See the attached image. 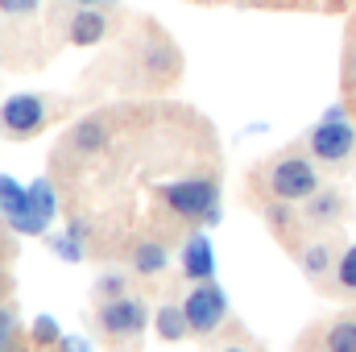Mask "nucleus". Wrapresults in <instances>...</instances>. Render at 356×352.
I'll list each match as a JSON object with an SVG mask.
<instances>
[{
	"instance_id": "f257e3e1",
	"label": "nucleus",
	"mask_w": 356,
	"mask_h": 352,
	"mask_svg": "<svg viewBox=\"0 0 356 352\" xmlns=\"http://www.w3.org/2000/svg\"><path fill=\"white\" fill-rule=\"evenodd\" d=\"M162 199L175 207L178 216H186V220H211L216 224V216H220V191L207 178L170 182V186H162Z\"/></svg>"
},
{
	"instance_id": "f03ea898",
	"label": "nucleus",
	"mask_w": 356,
	"mask_h": 352,
	"mask_svg": "<svg viewBox=\"0 0 356 352\" xmlns=\"http://www.w3.org/2000/svg\"><path fill=\"white\" fill-rule=\"evenodd\" d=\"M266 186H269L273 199L298 203V199H311V195L319 191V175H315V166H311L307 158H282V162L269 166Z\"/></svg>"
},
{
	"instance_id": "7ed1b4c3",
	"label": "nucleus",
	"mask_w": 356,
	"mask_h": 352,
	"mask_svg": "<svg viewBox=\"0 0 356 352\" xmlns=\"http://www.w3.org/2000/svg\"><path fill=\"white\" fill-rule=\"evenodd\" d=\"M182 311H186L195 336H211V332H220V323L228 319V298H224V290H220L216 278H211L207 286H195V290L186 294Z\"/></svg>"
},
{
	"instance_id": "20e7f679",
	"label": "nucleus",
	"mask_w": 356,
	"mask_h": 352,
	"mask_svg": "<svg viewBox=\"0 0 356 352\" xmlns=\"http://www.w3.org/2000/svg\"><path fill=\"white\" fill-rule=\"evenodd\" d=\"M353 150H356V129L348 125V116L327 112V120L311 133V154L319 162H344V158H353Z\"/></svg>"
},
{
	"instance_id": "39448f33",
	"label": "nucleus",
	"mask_w": 356,
	"mask_h": 352,
	"mask_svg": "<svg viewBox=\"0 0 356 352\" xmlns=\"http://www.w3.org/2000/svg\"><path fill=\"white\" fill-rule=\"evenodd\" d=\"M0 211H4V220L21 237H42L46 232V224L38 220V211L29 203V186H21L17 178H8V175H0Z\"/></svg>"
},
{
	"instance_id": "423d86ee",
	"label": "nucleus",
	"mask_w": 356,
	"mask_h": 352,
	"mask_svg": "<svg viewBox=\"0 0 356 352\" xmlns=\"http://www.w3.org/2000/svg\"><path fill=\"white\" fill-rule=\"evenodd\" d=\"M145 323H149V311H145V303L141 298H124V294H112L104 307H99V328L108 332V336H137V332H145Z\"/></svg>"
},
{
	"instance_id": "0eeeda50",
	"label": "nucleus",
	"mask_w": 356,
	"mask_h": 352,
	"mask_svg": "<svg viewBox=\"0 0 356 352\" xmlns=\"http://www.w3.org/2000/svg\"><path fill=\"white\" fill-rule=\"evenodd\" d=\"M42 120H46V104H42L38 95H13V99H4V108H0V125H4L8 133H17V137L38 133Z\"/></svg>"
},
{
	"instance_id": "6e6552de",
	"label": "nucleus",
	"mask_w": 356,
	"mask_h": 352,
	"mask_svg": "<svg viewBox=\"0 0 356 352\" xmlns=\"http://www.w3.org/2000/svg\"><path fill=\"white\" fill-rule=\"evenodd\" d=\"M182 273L191 278V282H211L216 278V253H211V241L207 237H191L186 245H182Z\"/></svg>"
},
{
	"instance_id": "1a4fd4ad",
	"label": "nucleus",
	"mask_w": 356,
	"mask_h": 352,
	"mask_svg": "<svg viewBox=\"0 0 356 352\" xmlns=\"http://www.w3.org/2000/svg\"><path fill=\"white\" fill-rule=\"evenodd\" d=\"M154 332L166 340V344H175V340H182V336H191V319H186V311L182 307H162L158 311V319H154Z\"/></svg>"
},
{
	"instance_id": "9d476101",
	"label": "nucleus",
	"mask_w": 356,
	"mask_h": 352,
	"mask_svg": "<svg viewBox=\"0 0 356 352\" xmlns=\"http://www.w3.org/2000/svg\"><path fill=\"white\" fill-rule=\"evenodd\" d=\"M29 203H33L38 220L50 228V220H54V211H58V195H54L50 178H38V182H29Z\"/></svg>"
},
{
	"instance_id": "9b49d317",
	"label": "nucleus",
	"mask_w": 356,
	"mask_h": 352,
	"mask_svg": "<svg viewBox=\"0 0 356 352\" xmlns=\"http://www.w3.org/2000/svg\"><path fill=\"white\" fill-rule=\"evenodd\" d=\"M104 29H108V25H104L99 13H79V17L71 21V42H75V46H95V42L104 38Z\"/></svg>"
},
{
	"instance_id": "f8f14e48",
	"label": "nucleus",
	"mask_w": 356,
	"mask_h": 352,
	"mask_svg": "<svg viewBox=\"0 0 356 352\" xmlns=\"http://www.w3.org/2000/svg\"><path fill=\"white\" fill-rule=\"evenodd\" d=\"M323 349L327 352H356V319H336L323 332Z\"/></svg>"
},
{
	"instance_id": "ddd939ff",
	"label": "nucleus",
	"mask_w": 356,
	"mask_h": 352,
	"mask_svg": "<svg viewBox=\"0 0 356 352\" xmlns=\"http://www.w3.org/2000/svg\"><path fill=\"white\" fill-rule=\"evenodd\" d=\"M307 203H311V207H307V220H315V224H332L336 211H340V199H336V195H323V191H315Z\"/></svg>"
},
{
	"instance_id": "4468645a",
	"label": "nucleus",
	"mask_w": 356,
	"mask_h": 352,
	"mask_svg": "<svg viewBox=\"0 0 356 352\" xmlns=\"http://www.w3.org/2000/svg\"><path fill=\"white\" fill-rule=\"evenodd\" d=\"M50 245H54V253H58L63 262H83V241H79V228H71V232H63V237H50Z\"/></svg>"
},
{
	"instance_id": "2eb2a0df",
	"label": "nucleus",
	"mask_w": 356,
	"mask_h": 352,
	"mask_svg": "<svg viewBox=\"0 0 356 352\" xmlns=\"http://www.w3.org/2000/svg\"><path fill=\"white\" fill-rule=\"evenodd\" d=\"M133 265H137V273H162V269H166V253H162L158 245H141V249L133 253Z\"/></svg>"
},
{
	"instance_id": "dca6fc26",
	"label": "nucleus",
	"mask_w": 356,
	"mask_h": 352,
	"mask_svg": "<svg viewBox=\"0 0 356 352\" xmlns=\"http://www.w3.org/2000/svg\"><path fill=\"white\" fill-rule=\"evenodd\" d=\"M75 145H79V150H99V145H104V129H99V120H83V125L75 129Z\"/></svg>"
},
{
	"instance_id": "f3484780",
	"label": "nucleus",
	"mask_w": 356,
	"mask_h": 352,
	"mask_svg": "<svg viewBox=\"0 0 356 352\" xmlns=\"http://www.w3.org/2000/svg\"><path fill=\"white\" fill-rule=\"evenodd\" d=\"M336 278H340L344 290H356V245L353 249H344V257L336 262Z\"/></svg>"
},
{
	"instance_id": "a211bd4d",
	"label": "nucleus",
	"mask_w": 356,
	"mask_h": 352,
	"mask_svg": "<svg viewBox=\"0 0 356 352\" xmlns=\"http://www.w3.org/2000/svg\"><path fill=\"white\" fill-rule=\"evenodd\" d=\"M33 340H38V344H63V332H58V323H54L50 315H38V323H33Z\"/></svg>"
},
{
	"instance_id": "6ab92c4d",
	"label": "nucleus",
	"mask_w": 356,
	"mask_h": 352,
	"mask_svg": "<svg viewBox=\"0 0 356 352\" xmlns=\"http://www.w3.org/2000/svg\"><path fill=\"white\" fill-rule=\"evenodd\" d=\"M327 269V245H311L307 249V273H323Z\"/></svg>"
},
{
	"instance_id": "aec40b11",
	"label": "nucleus",
	"mask_w": 356,
	"mask_h": 352,
	"mask_svg": "<svg viewBox=\"0 0 356 352\" xmlns=\"http://www.w3.org/2000/svg\"><path fill=\"white\" fill-rule=\"evenodd\" d=\"M13 332H17L13 315H8V311H0V352H8V344H13Z\"/></svg>"
},
{
	"instance_id": "412c9836",
	"label": "nucleus",
	"mask_w": 356,
	"mask_h": 352,
	"mask_svg": "<svg viewBox=\"0 0 356 352\" xmlns=\"http://www.w3.org/2000/svg\"><path fill=\"white\" fill-rule=\"evenodd\" d=\"M33 8H38V0H0V13H13V17L33 13Z\"/></svg>"
},
{
	"instance_id": "4be33fe9",
	"label": "nucleus",
	"mask_w": 356,
	"mask_h": 352,
	"mask_svg": "<svg viewBox=\"0 0 356 352\" xmlns=\"http://www.w3.org/2000/svg\"><path fill=\"white\" fill-rule=\"evenodd\" d=\"M63 352H91V344L83 336H63Z\"/></svg>"
},
{
	"instance_id": "5701e85b",
	"label": "nucleus",
	"mask_w": 356,
	"mask_h": 352,
	"mask_svg": "<svg viewBox=\"0 0 356 352\" xmlns=\"http://www.w3.org/2000/svg\"><path fill=\"white\" fill-rule=\"evenodd\" d=\"M99 290H104V294H120V290H124V282H120V278H104V282H99Z\"/></svg>"
},
{
	"instance_id": "b1692460",
	"label": "nucleus",
	"mask_w": 356,
	"mask_h": 352,
	"mask_svg": "<svg viewBox=\"0 0 356 352\" xmlns=\"http://www.w3.org/2000/svg\"><path fill=\"white\" fill-rule=\"evenodd\" d=\"M224 352H253V349H241V344H228Z\"/></svg>"
},
{
	"instance_id": "393cba45",
	"label": "nucleus",
	"mask_w": 356,
	"mask_h": 352,
	"mask_svg": "<svg viewBox=\"0 0 356 352\" xmlns=\"http://www.w3.org/2000/svg\"><path fill=\"white\" fill-rule=\"evenodd\" d=\"M75 4H104V0H75Z\"/></svg>"
},
{
	"instance_id": "a878e982",
	"label": "nucleus",
	"mask_w": 356,
	"mask_h": 352,
	"mask_svg": "<svg viewBox=\"0 0 356 352\" xmlns=\"http://www.w3.org/2000/svg\"><path fill=\"white\" fill-rule=\"evenodd\" d=\"M353 75H356V54H353Z\"/></svg>"
}]
</instances>
